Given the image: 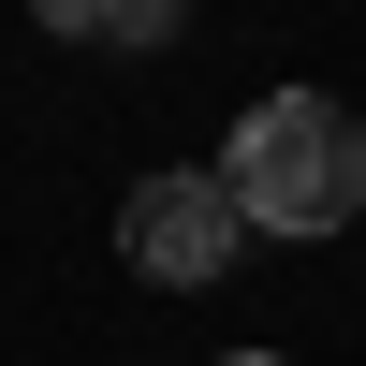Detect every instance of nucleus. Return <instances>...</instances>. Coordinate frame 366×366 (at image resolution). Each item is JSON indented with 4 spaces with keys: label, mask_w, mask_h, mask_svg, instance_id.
<instances>
[{
    "label": "nucleus",
    "mask_w": 366,
    "mask_h": 366,
    "mask_svg": "<svg viewBox=\"0 0 366 366\" xmlns=\"http://www.w3.org/2000/svg\"><path fill=\"white\" fill-rule=\"evenodd\" d=\"M220 176H234V205H249V234H279V249H322L337 220H366V132L322 88H264V103L234 117Z\"/></svg>",
    "instance_id": "nucleus-1"
},
{
    "label": "nucleus",
    "mask_w": 366,
    "mask_h": 366,
    "mask_svg": "<svg viewBox=\"0 0 366 366\" xmlns=\"http://www.w3.org/2000/svg\"><path fill=\"white\" fill-rule=\"evenodd\" d=\"M234 249H249V205H234L220 162H162V176H132V205H117V264H132V279L205 293Z\"/></svg>",
    "instance_id": "nucleus-2"
},
{
    "label": "nucleus",
    "mask_w": 366,
    "mask_h": 366,
    "mask_svg": "<svg viewBox=\"0 0 366 366\" xmlns=\"http://www.w3.org/2000/svg\"><path fill=\"white\" fill-rule=\"evenodd\" d=\"M29 15H44L59 44H162L176 0H29Z\"/></svg>",
    "instance_id": "nucleus-3"
},
{
    "label": "nucleus",
    "mask_w": 366,
    "mask_h": 366,
    "mask_svg": "<svg viewBox=\"0 0 366 366\" xmlns=\"http://www.w3.org/2000/svg\"><path fill=\"white\" fill-rule=\"evenodd\" d=\"M220 366H293V352H220Z\"/></svg>",
    "instance_id": "nucleus-4"
}]
</instances>
